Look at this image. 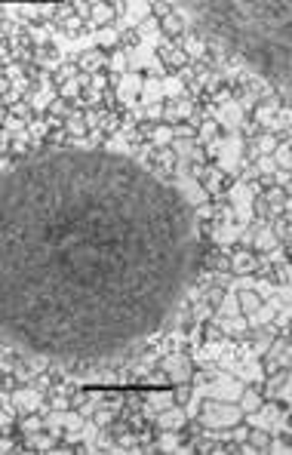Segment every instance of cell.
Returning <instances> with one entry per match:
<instances>
[{
	"instance_id": "1",
	"label": "cell",
	"mask_w": 292,
	"mask_h": 455,
	"mask_svg": "<svg viewBox=\"0 0 292 455\" xmlns=\"http://www.w3.org/2000/svg\"><path fill=\"white\" fill-rule=\"evenodd\" d=\"M237 418H240V409L237 406H222V403H206V409H203V424H209V427H231V424H237Z\"/></svg>"
},
{
	"instance_id": "2",
	"label": "cell",
	"mask_w": 292,
	"mask_h": 455,
	"mask_svg": "<svg viewBox=\"0 0 292 455\" xmlns=\"http://www.w3.org/2000/svg\"><path fill=\"white\" fill-rule=\"evenodd\" d=\"M13 406H16V409H37V406H40V394L31 391V388H28V391H25V388H16V391H13Z\"/></svg>"
},
{
	"instance_id": "3",
	"label": "cell",
	"mask_w": 292,
	"mask_h": 455,
	"mask_svg": "<svg viewBox=\"0 0 292 455\" xmlns=\"http://www.w3.org/2000/svg\"><path fill=\"white\" fill-rule=\"evenodd\" d=\"M255 264H258V258H255L252 252H246V249H240V252L231 258L234 274H249V271H255Z\"/></svg>"
},
{
	"instance_id": "4",
	"label": "cell",
	"mask_w": 292,
	"mask_h": 455,
	"mask_svg": "<svg viewBox=\"0 0 292 455\" xmlns=\"http://www.w3.org/2000/svg\"><path fill=\"white\" fill-rule=\"evenodd\" d=\"M49 421H52V424H62V427H68V431H77V427L83 424V418H80L77 412H68V409H56V412L49 415Z\"/></svg>"
},
{
	"instance_id": "5",
	"label": "cell",
	"mask_w": 292,
	"mask_h": 455,
	"mask_svg": "<svg viewBox=\"0 0 292 455\" xmlns=\"http://www.w3.org/2000/svg\"><path fill=\"white\" fill-rule=\"evenodd\" d=\"M157 421H160L163 431H178V427L184 424V412H181V409H166V412L157 415Z\"/></svg>"
},
{
	"instance_id": "6",
	"label": "cell",
	"mask_w": 292,
	"mask_h": 455,
	"mask_svg": "<svg viewBox=\"0 0 292 455\" xmlns=\"http://www.w3.org/2000/svg\"><path fill=\"white\" fill-rule=\"evenodd\" d=\"M102 65H105V56H102L99 49H89V52H83V59H80V65H77V68L92 74V71H99Z\"/></svg>"
},
{
	"instance_id": "7",
	"label": "cell",
	"mask_w": 292,
	"mask_h": 455,
	"mask_svg": "<svg viewBox=\"0 0 292 455\" xmlns=\"http://www.w3.org/2000/svg\"><path fill=\"white\" fill-rule=\"evenodd\" d=\"M160 56H163V62H166L169 68H181V65L188 62L184 49H178V46H163V49H160Z\"/></svg>"
},
{
	"instance_id": "8",
	"label": "cell",
	"mask_w": 292,
	"mask_h": 455,
	"mask_svg": "<svg viewBox=\"0 0 292 455\" xmlns=\"http://www.w3.org/2000/svg\"><path fill=\"white\" fill-rule=\"evenodd\" d=\"M191 102H175V105H169V108H163V117L166 120H184V117H191Z\"/></svg>"
},
{
	"instance_id": "9",
	"label": "cell",
	"mask_w": 292,
	"mask_h": 455,
	"mask_svg": "<svg viewBox=\"0 0 292 455\" xmlns=\"http://www.w3.org/2000/svg\"><path fill=\"white\" fill-rule=\"evenodd\" d=\"M114 19V4H95L92 7V22L95 25H108Z\"/></svg>"
},
{
	"instance_id": "10",
	"label": "cell",
	"mask_w": 292,
	"mask_h": 455,
	"mask_svg": "<svg viewBox=\"0 0 292 455\" xmlns=\"http://www.w3.org/2000/svg\"><path fill=\"white\" fill-rule=\"evenodd\" d=\"M237 302H240V311H246V314H252V311H255V308L261 305V296H258V292H252V289H249V292L243 289V292L237 296Z\"/></svg>"
},
{
	"instance_id": "11",
	"label": "cell",
	"mask_w": 292,
	"mask_h": 455,
	"mask_svg": "<svg viewBox=\"0 0 292 455\" xmlns=\"http://www.w3.org/2000/svg\"><path fill=\"white\" fill-rule=\"evenodd\" d=\"M246 329H249L246 320H240V317H222V332H228V335H240V332H246Z\"/></svg>"
},
{
	"instance_id": "12",
	"label": "cell",
	"mask_w": 292,
	"mask_h": 455,
	"mask_svg": "<svg viewBox=\"0 0 292 455\" xmlns=\"http://www.w3.org/2000/svg\"><path fill=\"white\" fill-rule=\"evenodd\" d=\"M240 409H246V412H258V409H261V394H255V391L240 394Z\"/></svg>"
},
{
	"instance_id": "13",
	"label": "cell",
	"mask_w": 292,
	"mask_h": 455,
	"mask_svg": "<svg viewBox=\"0 0 292 455\" xmlns=\"http://www.w3.org/2000/svg\"><path fill=\"white\" fill-rule=\"evenodd\" d=\"M65 129H68V132H74V136H83V132H86V123H83V117H80V114H74V111H71V114L65 117Z\"/></svg>"
},
{
	"instance_id": "14",
	"label": "cell",
	"mask_w": 292,
	"mask_h": 455,
	"mask_svg": "<svg viewBox=\"0 0 292 455\" xmlns=\"http://www.w3.org/2000/svg\"><path fill=\"white\" fill-rule=\"evenodd\" d=\"M274 243H277V237H274L271 228H261V231L255 234V249H271Z\"/></svg>"
},
{
	"instance_id": "15",
	"label": "cell",
	"mask_w": 292,
	"mask_h": 455,
	"mask_svg": "<svg viewBox=\"0 0 292 455\" xmlns=\"http://www.w3.org/2000/svg\"><path fill=\"white\" fill-rule=\"evenodd\" d=\"M163 31H166V34H172V37H175V34H181V31H184V25H181V19H178V16H175V13H169V16H166V19H163Z\"/></svg>"
},
{
	"instance_id": "16",
	"label": "cell",
	"mask_w": 292,
	"mask_h": 455,
	"mask_svg": "<svg viewBox=\"0 0 292 455\" xmlns=\"http://www.w3.org/2000/svg\"><path fill=\"white\" fill-rule=\"evenodd\" d=\"M151 136H154V142H157V145H166V142H172V139H175V129H172V126H154V129H151Z\"/></svg>"
},
{
	"instance_id": "17",
	"label": "cell",
	"mask_w": 292,
	"mask_h": 455,
	"mask_svg": "<svg viewBox=\"0 0 292 455\" xmlns=\"http://www.w3.org/2000/svg\"><path fill=\"white\" fill-rule=\"evenodd\" d=\"M274 114H277V105L271 102V105H261V108L255 111V120H258V123H274Z\"/></svg>"
},
{
	"instance_id": "18",
	"label": "cell",
	"mask_w": 292,
	"mask_h": 455,
	"mask_svg": "<svg viewBox=\"0 0 292 455\" xmlns=\"http://www.w3.org/2000/svg\"><path fill=\"white\" fill-rule=\"evenodd\" d=\"M274 163H280V169H289V145L286 142L274 151Z\"/></svg>"
},
{
	"instance_id": "19",
	"label": "cell",
	"mask_w": 292,
	"mask_h": 455,
	"mask_svg": "<svg viewBox=\"0 0 292 455\" xmlns=\"http://www.w3.org/2000/svg\"><path fill=\"white\" fill-rule=\"evenodd\" d=\"M240 314V305H237V296H228L225 305H222V317H237Z\"/></svg>"
},
{
	"instance_id": "20",
	"label": "cell",
	"mask_w": 292,
	"mask_h": 455,
	"mask_svg": "<svg viewBox=\"0 0 292 455\" xmlns=\"http://www.w3.org/2000/svg\"><path fill=\"white\" fill-rule=\"evenodd\" d=\"M22 431H28V434H40V431H43V421H40L37 415H28V418L22 421Z\"/></svg>"
},
{
	"instance_id": "21",
	"label": "cell",
	"mask_w": 292,
	"mask_h": 455,
	"mask_svg": "<svg viewBox=\"0 0 292 455\" xmlns=\"http://www.w3.org/2000/svg\"><path fill=\"white\" fill-rule=\"evenodd\" d=\"M184 46H188V52H194L197 59L203 56V43H200L197 37H184ZM188 52H184V56H188Z\"/></svg>"
},
{
	"instance_id": "22",
	"label": "cell",
	"mask_w": 292,
	"mask_h": 455,
	"mask_svg": "<svg viewBox=\"0 0 292 455\" xmlns=\"http://www.w3.org/2000/svg\"><path fill=\"white\" fill-rule=\"evenodd\" d=\"M255 151H258L261 157H264L268 151H274V136H261V139L255 142Z\"/></svg>"
},
{
	"instance_id": "23",
	"label": "cell",
	"mask_w": 292,
	"mask_h": 455,
	"mask_svg": "<svg viewBox=\"0 0 292 455\" xmlns=\"http://www.w3.org/2000/svg\"><path fill=\"white\" fill-rule=\"evenodd\" d=\"M219 185H222V172H209L206 175V191L209 194H219Z\"/></svg>"
},
{
	"instance_id": "24",
	"label": "cell",
	"mask_w": 292,
	"mask_h": 455,
	"mask_svg": "<svg viewBox=\"0 0 292 455\" xmlns=\"http://www.w3.org/2000/svg\"><path fill=\"white\" fill-rule=\"evenodd\" d=\"M160 449H163V452H175V449H178V437H175V434H166V437L160 440Z\"/></svg>"
},
{
	"instance_id": "25",
	"label": "cell",
	"mask_w": 292,
	"mask_h": 455,
	"mask_svg": "<svg viewBox=\"0 0 292 455\" xmlns=\"http://www.w3.org/2000/svg\"><path fill=\"white\" fill-rule=\"evenodd\" d=\"M80 93V80H65L62 83V96H77Z\"/></svg>"
},
{
	"instance_id": "26",
	"label": "cell",
	"mask_w": 292,
	"mask_h": 455,
	"mask_svg": "<svg viewBox=\"0 0 292 455\" xmlns=\"http://www.w3.org/2000/svg\"><path fill=\"white\" fill-rule=\"evenodd\" d=\"M216 129H219V126H216V123H213V120H206V123H203V126H200V139H203V142H209V139H213V136H216Z\"/></svg>"
},
{
	"instance_id": "27",
	"label": "cell",
	"mask_w": 292,
	"mask_h": 455,
	"mask_svg": "<svg viewBox=\"0 0 292 455\" xmlns=\"http://www.w3.org/2000/svg\"><path fill=\"white\" fill-rule=\"evenodd\" d=\"M99 40H102L105 46H111V43H117V31H111V28H105V31L99 34Z\"/></svg>"
},
{
	"instance_id": "28",
	"label": "cell",
	"mask_w": 292,
	"mask_h": 455,
	"mask_svg": "<svg viewBox=\"0 0 292 455\" xmlns=\"http://www.w3.org/2000/svg\"><path fill=\"white\" fill-rule=\"evenodd\" d=\"M169 13H172V7H169V4H154V16H157V19H166Z\"/></svg>"
},
{
	"instance_id": "29",
	"label": "cell",
	"mask_w": 292,
	"mask_h": 455,
	"mask_svg": "<svg viewBox=\"0 0 292 455\" xmlns=\"http://www.w3.org/2000/svg\"><path fill=\"white\" fill-rule=\"evenodd\" d=\"M172 129H175V136H184V139H188V136H194V129H191L188 123H178V126H172Z\"/></svg>"
},
{
	"instance_id": "30",
	"label": "cell",
	"mask_w": 292,
	"mask_h": 455,
	"mask_svg": "<svg viewBox=\"0 0 292 455\" xmlns=\"http://www.w3.org/2000/svg\"><path fill=\"white\" fill-rule=\"evenodd\" d=\"M252 443H255V446H268V443H271V437H268V434H255V437H252Z\"/></svg>"
},
{
	"instance_id": "31",
	"label": "cell",
	"mask_w": 292,
	"mask_h": 455,
	"mask_svg": "<svg viewBox=\"0 0 292 455\" xmlns=\"http://www.w3.org/2000/svg\"><path fill=\"white\" fill-rule=\"evenodd\" d=\"M126 65V52H114V68H123Z\"/></svg>"
},
{
	"instance_id": "32",
	"label": "cell",
	"mask_w": 292,
	"mask_h": 455,
	"mask_svg": "<svg viewBox=\"0 0 292 455\" xmlns=\"http://www.w3.org/2000/svg\"><path fill=\"white\" fill-rule=\"evenodd\" d=\"M52 409H68V400H65V397H56V400H52Z\"/></svg>"
},
{
	"instance_id": "33",
	"label": "cell",
	"mask_w": 292,
	"mask_h": 455,
	"mask_svg": "<svg viewBox=\"0 0 292 455\" xmlns=\"http://www.w3.org/2000/svg\"><path fill=\"white\" fill-rule=\"evenodd\" d=\"M4 169H7V160H0V172H4Z\"/></svg>"
}]
</instances>
